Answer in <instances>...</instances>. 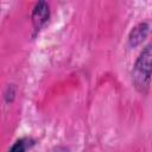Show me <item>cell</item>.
Masks as SVG:
<instances>
[{
  "mask_svg": "<svg viewBox=\"0 0 152 152\" xmlns=\"http://www.w3.org/2000/svg\"><path fill=\"white\" fill-rule=\"evenodd\" d=\"M151 74H152V44L147 45L141 51V53L139 55L135 62L134 72H133L135 86L140 89L146 88L150 83Z\"/></svg>",
  "mask_w": 152,
  "mask_h": 152,
  "instance_id": "1",
  "label": "cell"
},
{
  "mask_svg": "<svg viewBox=\"0 0 152 152\" xmlns=\"http://www.w3.org/2000/svg\"><path fill=\"white\" fill-rule=\"evenodd\" d=\"M49 18V6L46 5V2L40 1L36 5L34 10H33V14H32V19H33V24L37 28H39Z\"/></svg>",
  "mask_w": 152,
  "mask_h": 152,
  "instance_id": "2",
  "label": "cell"
},
{
  "mask_svg": "<svg viewBox=\"0 0 152 152\" xmlns=\"http://www.w3.org/2000/svg\"><path fill=\"white\" fill-rule=\"evenodd\" d=\"M147 32H148V26H147V24L141 23V24L137 25V26L132 30V32H131V34H129V44L133 45V46L140 44V43L145 39V37L147 36Z\"/></svg>",
  "mask_w": 152,
  "mask_h": 152,
  "instance_id": "3",
  "label": "cell"
},
{
  "mask_svg": "<svg viewBox=\"0 0 152 152\" xmlns=\"http://www.w3.org/2000/svg\"><path fill=\"white\" fill-rule=\"evenodd\" d=\"M32 144H33V141L31 139H20L11 147V150L8 152H25Z\"/></svg>",
  "mask_w": 152,
  "mask_h": 152,
  "instance_id": "4",
  "label": "cell"
}]
</instances>
